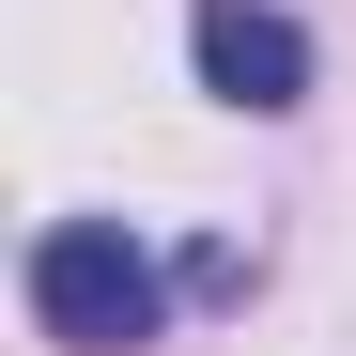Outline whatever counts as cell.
Returning <instances> with one entry per match:
<instances>
[{"label": "cell", "instance_id": "obj_1", "mask_svg": "<svg viewBox=\"0 0 356 356\" xmlns=\"http://www.w3.org/2000/svg\"><path fill=\"white\" fill-rule=\"evenodd\" d=\"M31 325L63 356H140L170 325V264L140 248L124 217H47L31 232Z\"/></svg>", "mask_w": 356, "mask_h": 356}, {"label": "cell", "instance_id": "obj_2", "mask_svg": "<svg viewBox=\"0 0 356 356\" xmlns=\"http://www.w3.org/2000/svg\"><path fill=\"white\" fill-rule=\"evenodd\" d=\"M186 63H202L217 108H248V124L310 108V31H294L279 0H186Z\"/></svg>", "mask_w": 356, "mask_h": 356}]
</instances>
